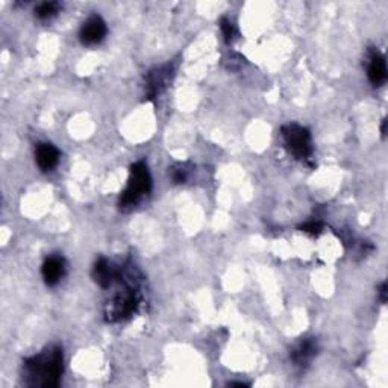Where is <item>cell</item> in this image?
<instances>
[{
    "mask_svg": "<svg viewBox=\"0 0 388 388\" xmlns=\"http://www.w3.org/2000/svg\"><path fill=\"white\" fill-rule=\"evenodd\" d=\"M61 375L62 351L58 346H50L23 363V382L29 387H58Z\"/></svg>",
    "mask_w": 388,
    "mask_h": 388,
    "instance_id": "obj_1",
    "label": "cell"
},
{
    "mask_svg": "<svg viewBox=\"0 0 388 388\" xmlns=\"http://www.w3.org/2000/svg\"><path fill=\"white\" fill-rule=\"evenodd\" d=\"M152 190V177L148 165L143 161H139L131 165L129 181L126 185L124 192L120 194L119 206L122 211H131L137 206L143 196L149 194Z\"/></svg>",
    "mask_w": 388,
    "mask_h": 388,
    "instance_id": "obj_2",
    "label": "cell"
},
{
    "mask_svg": "<svg viewBox=\"0 0 388 388\" xmlns=\"http://www.w3.org/2000/svg\"><path fill=\"white\" fill-rule=\"evenodd\" d=\"M140 305V296H139V287L134 284H126V287L119 291L105 308V317L108 322L115 323L122 322L124 319L131 317L132 314L139 310Z\"/></svg>",
    "mask_w": 388,
    "mask_h": 388,
    "instance_id": "obj_3",
    "label": "cell"
},
{
    "mask_svg": "<svg viewBox=\"0 0 388 388\" xmlns=\"http://www.w3.org/2000/svg\"><path fill=\"white\" fill-rule=\"evenodd\" d=\"M281 134L287 149L290 151V153L295 155L298 160H308L312 155L311 134L307 128H303V126L296 123H290L281 129Z\"/></svg>",
    "mask_w": 388,
    "mask_h": 388,
    "instance_id": "obj_4",
    "label": "cell"
},
{
    "mask_svg": "<svg viewBox=\"0 0 388 388\" xmlns=\"http://www.w3.org/2000/svg\"><path fill=\"white\" fill-rule=\"evenodd\" d=\"M172 76L173 67L170 64L153 69L148 75V78H146V94H148V99L153 100L158 98L160 94L169 87Z\"/></svg>",
    "mask_w": 388,
    "mask_h": 388,
    "instance_id": "obj_5",
    "label": "cell"
},
{
    "mask_svg": "<svg viewBox=\"0 0 388 388\" xmlns=\"http://www.w3.org/2000/svg\"><path fill=\"white\" fill-rule=\"evenodd\" d=\"M105 37H107V23L100 16H91L87 18L79 30V38L82 45L86 46L99 45Z\"/></svg>",
    "mask_w": 388,
    "mask_h": 388,
    "instance_id": "obj_6",
    "label": "cell"
},
{
    "mask_svg": "<svg viewBox=\"0 0 388 388\" xmlns=\"http://www.w3.org/2000/svg\"><path fill=\"white\" fill-rule=\"evenodd\" d=\"M122 269L115 267L107 258H99L93 267V278L102 288H110L114 282H120Z\"/></svg>",
    "mask_w": 388,
    "mask_h": 388,
    "instance_id": "obj_7",
    "label": "cell"
},
{
    "mask_svg": "<svg viewBox=\"0 0 388 388\" xmlns=\"http://www.w3.org/2000/svg\"><path fill=\"white\" fill-rule=\"evenodd\" d=\"M66 259L58 254L47 257L43 263V267H41V275H43V279L49 287H55L57 284H59L62 278L66 276Z\"/></svg>",
    "mask_w": 388,
    "mask_h": 388,
    "instance_id": "obj_8",
    "label": "cell"
},
{
    "mask_svg": "<svg viewBox=\"0 0 388 388\" xmlns=\"http://www.w3.org/2000/svg\"><path fill=\"white\" fill-rule=\"evenodd\" d=\"M317 352L319 344L316 339H302L291 348L290 358L296 367L303 369V367H307L314 360V356L317 355Z\"/></svg>",
    "mask_w": 388,
    "mask_h": 388,
    "instance_id": "obj_9",
    "label": "cell"
},
{
    "mask_svg": "<svg viewBox=\"0 0 388 388\" xmlns=\"http://www.w3.org/2000/svg\"><path fill=\"white\" fill-rule=\"evenodd\" d=\"M35 161L41 170L50 172L55 169L59 161V152L55 146L49 143H41L35 149Z\"/></svg>",
    "mask_w": 388,
    "mask_h": 388,
    "instance_id": "obj_10",
    "label": "cell"
},
{
    "mask_svg": "<svg viewBox=\"0 0 388 388\" xmlns=\"http://www.w3.org/2000/svg\"><path fill=\"white\" fill-rule=\"evenodd\" d=\"M370 82L375 87H381L387 81V64L385 58L377 50H372L369 57V69H367Z\"/></svg>",
    "mask_w": 388,
    "mask_h": 388,
    "instance_id": "obj_11",
    "label": "cell"
},
{
    "mask_svg": "<svg viewBox=\"0 0 388 388\" xmlns=\"http://www.w3.org/2000/svg\"><path fill=\"white\" fill-rule=\"evenodd\" d=\"M61 9V4L58 2H43L40 4L35 8V16L40 20H50L52 17H55Z\"/></svg>",
    "mask_w": 388,
    "mask_h": 388,
    "instance_id": "obj_12",
    "label": "cell"
},
{
    "mask_svg": "<svg viewBox=\"0 0 388 388\" xmlns=\"http://www.w3.org/2000/svg\"><path fill=\"white\" fill-rule=\"evenodd\" d=\"M220 29H222V33H223V37H225V41L229 45V43H233V40L235 38L237 35V30H235V26L234 23L230 22L229 18L223 17L222 20H220Z\"/></svg>",
    "mask_w": 388,
    "mask_h": 388,
    "instance_id": "obj_13",
    "label": "cell"
},
{
    "mask_svg": "<svg viewBox=\"0 0 388 388\" xmlns=\"http://www.w3.org/2000/svg\"><path fill=\"white\" fill-rule=\"evenodd\" d=\"M170 175H172V180L176 182V184H184L187 180H188V169L185 164H176L172 167L170 170Z\"/></svg>",
    "mask_w": 388,
    "mask_h": 388,
    "instance_id": "obj_14",
    "label": "cell"
},
{
    "mask_svg": "<svg viewBox=\"0 0 388 388\" xmlns=\"http://www.w3.org/2000/svg\"><path fill=\"white\" fill-rule=\"evenodd\" d=\"M300 229H302V233H307V234H310V235L317 237V235L322 234L323 225L319 222V220H311V222H308V223H305V225H302Z\"/></svg>",
    "mask_w": 388,
    "mask_h": 388,
    "instance_id": "obj_15",
    "label": "cell"
},
{
    "mask_svg": "<svg viewBox=\"0 0 388 388\" xmlns=\"http://www.w3.org/2000/svg\"><path fill=\"white\" fill-rule=\"evenodd\" d=\"M380 298H381L382 303L387 302V284H385V282H382L381 287H380Z\"/></svg>",
    "mask_w": 388,
    "mask_h": 388,
    "instance_id": "obj_16",
    "label": "cell"
},
{
    "mask_svg": "<svg viewBox=\"0 0 388 388\" xmlns=\"http://www.w3.org/2000/svg\"><path fill=\"white\" fill-rule=\"evenodd\" d=\"M385 126H387V119H384V120H382V128H381L382 135H385Z\"/></svg>",
    "mask_w": 388,
    "mask_h": 388,
    "instance_id": "obj_17",
    "label": "cell"
}]
</instances>
